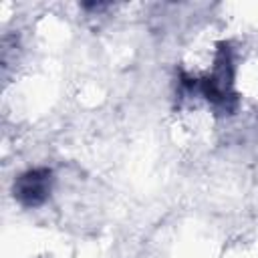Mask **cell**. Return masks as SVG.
Instances as JSON below:
<instances>
[{"label": "cell", "mask_w": 258, "mask_h": 258, "mask_svg": "<svg viewBox=\"0 0 258 258\" xmlns=\"http://www.w3.org/2000/svg\"><path fill=\"white\" fill-rule=\"evenodd\" d=\"M50 169H30L14 183V198L22 206H40L50 191Z\"/></svg>", "instance_id": "cell-1"}]
</instances>
